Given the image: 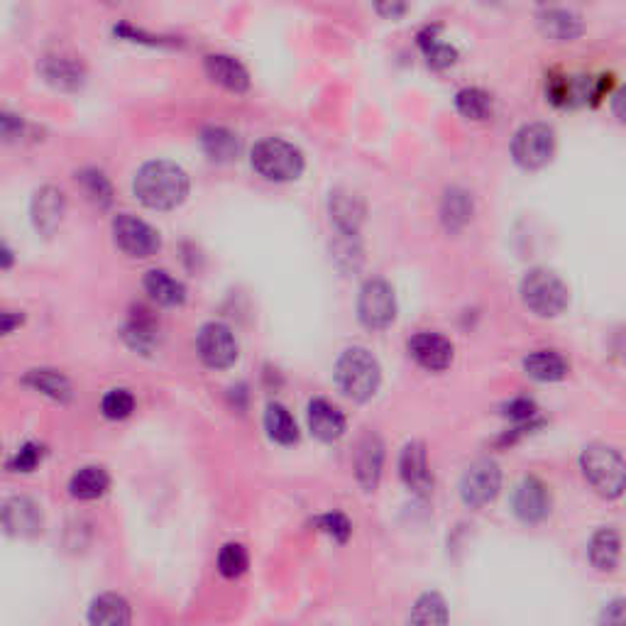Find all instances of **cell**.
Instances as JSON below:
<instances>
[{
	"mask_svg": "<svg viewBox=\"0 0 626 626\" xmlns=\"http://www.w3.org/2000/svg\"><path fill=\"white\" fill-rule=\"evenodd\" d=\"M189 174L169 159H152L135 172L133 191L137 201L155 211H169L189 196Z\"/></svg>",
	"mask_w": 626,
	"mask_h": 626,
	"instance_id": "obj_1",
	"label": "cell"
},
{
	"mask_svg": "<svg viewBox=\"0 0 626 626\" xmlns=\"http://www.w3.org/2000/svg\"><path fill=\"white\" fill-rule=\"evenodd\" d=\"M580 470L602 499H619L626 492V460L617 448L592 443L580 453Z\"/></svg>",
	"mask_w": 626,
	"mask_h": 626,
	"instance_id": "obj_2",
	"label": "cell"
},
{
	"mask_svg": "<svg viewBox=\"0 0 626 626\" xmlns=\"http://www.w3.org/2000/svg\"><path fill=\"white\" fill-rule=\"evenodd\" d=\"M519 294L524 306L538 318H556L568 309L570 289L560 274L548 267H534L521 277Z\"/></svg>",
	"mask_w": 626,
	"mask_h": 626,
	"instance_id": "obj_3",
	"label": "cell"
},
{
	"mask_svg": "<svg viewBox=\"0 0 626 626\" xmlns=\"http://www.w3.org/2000/svg\"><path fill=\"white\" fill-rule=\"evenodd\" d=\"M336 382L340 392L353 402H367L377 394L382 382V367L367 348H348L336 362Z\"/></svg>",
	"mask_w": 626,
	"mask_h": 626,
	"instance_id": "obj_4",
	"label": "cell"
},
{
	"mask_svg": "<svg viewBox=\"0 0 626 626\" xmlns=\"http://www.w3.org/2000/svg\"><path fill=\"white\" fill-rule=\"evenodd\" d=\"M250 162L255 172L269 181L299 179L304 172L301 150L294 142L282 140V137H265V140L255 142Z\"/></svg>",
	"mask_w": 626,
	"mask_h": 626,
	"instance_id": "obj_5",
	"label": "cell"
},
{
	"mask_svg": "<svg viewBox=\"0 0 626 626\" xmlns=\"http://www.w3.org/2000/svg\"><path fill=\"white\" fill-rule=\"evenodd\" d=\"M556 155V130L548 123H526L514 133L512 157L521 169L546 167Z\"/></svg>",
	"mask_w": 626,
	"mask_h": 626,
	"instance_id": "obj_6",
	"label": "cell"
},
{
	"mask_svg": "<svg viewBox=\"0 0 626 626\" xmlns=\"http://www.w3.org/2000/svg\"><path fill=\"white\" fill-rule=\"evenodd\" d=\"M358 318L370 331H384L397 318V294L382 277H372L362 284L358 296Z\"/></svg>",
	"mask_w": 626,
	"mask_h": 626,
	"instance_id": "obj_7",
	"label": "cell"
},
{
	"mask_svg": "<svg viewBox=\"0 0 626 626\" xmlns=\"http://www.w3.org/2000/svg\"><path fill=\"white\" fill-rule=\"evenodd\" d=\"M502 490V468L492 458L475 460L460 477V499L465 507L482 509L492 504Z\"/></svg>",
	"mask_w": 626,
	"mask_h": 626,
	"instance_id": "obj_8",
	"label": "cell"
},
{
	"mask_svg": "<svg viewBox=\"0 0 626 626\" xmlns=\"http://www.w3.org/2000/svg\"><path fill=\"white\" fill-rule=\"evenodd\" d=\"M113 240L120 250L135 260H147V257L157 255L162 247V238L150 223L142 218L133 216V213H118L111 223Z\"/></svg>",
	"mask_w": 626,
	"mask_h": 626,
	"instance_id": "obj_9",
	"label": "cell"
},
{
	"mask_svg": "<svg viewBox=\"0 0 626 626\" xmlns=\"http://www.w3.org/2000/svg\"><path fill=\"white\" fill-rule=\"evenodd\" d=\"M196 350H199L203 365L211 370H225L238 360V340L221 321L203 323L199 336H196Z\"/></svg>",
	"mask_w": 626,
	"mask_h": 626,
	"instance_id": "obj_10",
	"label": "cell"
},
{
	"mask_svg": "<svg viewBox=\"0 0 626 626\" xmlns=\"http://www.w3.org/2000/svg\"><path fill=\"white\" fill-rule=\"evenodd\" d=\"M384 468V443L377 433H365L360 438L353 453V470L355 480L362 487V492H375L380 487Z\"/></svg>",
	"mask_w": 626,
	"mask_h": 626,
	"instance_id": "obj_11",
	"label": "cell"
},
{
	"mask_svg": "<svg viewBox=\"0 0 626 626\" xmlns=\"http://www.w3.org/2000/svg\"><path fill=\"white\" fill-rule=\"evenodd\" d=\"M551 492L543 485L538 477H524V480L516 485L514 497H512V509L516 519L524 521V524L534 526L541 524L548 514H551Z\"/></svg>",
	"mask_w": 626,
	"mask_h": 626,
	"instance_id": "obj_12",
	"label": "cell"
},
{
	"mask_svg": "<svg viewBox=\"0 0 626 626\" xmlns=\"http://www.w3.org/2000/svg\"><path fill=\"white\" fill-rule=\"evenodd\" d=\"M409 355L416 360V365L424 367L428 372H443L448 370L453 362V343L441 333L433 331H419L416 336L409 338Z\"/></svg>",
	"mask_w": 626,
	"mask_h": 626,
	"instance_id": "obj_13",
	"label": "cell"
},
{
	"mask_svg": "<svg viewBox=\"0 0 626 626\" xmlns=\"http://www.w3.org/2000/svg\"><path fill=\"white\" fill-rule=\"evenodd\" d=\"M64 213H67V196H64V191L59 186H40L32 194L30 218L40 235H54V230L62 223Z\"/></svg>",
	"mask_w": 626,
	"mask_h": 626,
	"instance_id": "obj_14",
	"label": "cell"
},
{
	"mask_svg": "<svg viewBox=\"0 0 626 626\" xmlns=\"http://www.w3.org/2000/svg\"><path fill=\"white\" fill-rule=\"evenodd\" d=\"M399 475L411 492L426 497L433 492V472L428 465V450L421 441L406 443L399 455Z\"/></svg>",
	"mask_w": 626,
	"mask_h": 626,
	"instance_id": "obj_15",
	"label": "cell"
},
{
	"mask_svg": "<svg viewBox=\"0 0 626 626\" xmlns=\"http://www.w3.org/2000/svg\"><path fill=\"white\" fill-rule=\"evenodd\" d=\"M3 526L10 536L18 538H32L42 534V526H45L42 507L32 502L30 497H10L3 504Z\"/></svg>",
	"mask_w": 626,
	"mask_h": 626,
	"instance_id": "obj_16",
	"label": "cell"
},
{
	"mask_svg": "<svg viewBox=\"0 0 626 626\" xmlns=\"http://www.w3.org/2000/svg\"><path fill=\"white\" fill-rule=\"evenodd\" d=\"M40 74L59 91H79L86 81V69L71 54H47L40 59Z\"/></svg>",
	"mask_w": 626,
	"mask_h": 626,
	"instance_id": "obj_17",
	"label": "cell"
},
{
	"mask_svg": "<svg viewBox=\"0 0 626 626\" xmlns=\"http://www.w3.org/2000/svg\"><path fill=\"white\" fill-rule=\"evenodd\" d=\"M328 213H331V223L336 225L338 235H350L358 238L360 225L365 221V203L358 194L345 189H336L328 199Z\"/></svg>",
	"mask_w": 626,
	"mask_h": 626,
	"instance_id": "obj_18",
	"label": "cell"
},
{
	"mask_svg": "<svg viewBox=\"0 0 626 626\" xmlns=\"http://www.w3.org/2000/svg\"><path fill=\"white\" fill-rule=\"evenodd\" d=\"M306 416H309L311 433L323 443H333L338 441V438H343L345 426H348L343 411H340L336 404H331L328 399L321 397L311 399Z\"/></svg>",
	"mask_w": 626,
	"mask_h": 626,
	"instance_id": "obj_19",
	"label": "cell"
},
{
	"mask_svg": "<svg viewBox=\"0 0 626 626\" xmlns=\"http://www.w3.org/2000/svg\"><path fill=\"white\" fill-rule=\"evenodd\" d=\"M538 30L553 42H575L585 32V23L570 8H543L538 13Z\"/></svg>",
	"mask_w": 626,
	"mask_h": 626,
	"instance_id": "obj_20",
	"label": "cell"
},
{
	"mask_svg": "<svg viewBox=\"0 0 626 626\" xmlns=\"http://www.w3.org/2000/svg\"><path fill=\"white\" fill-rule=\"evenodd\" d=\"M203 69H206L208 79L216 81L223 89L235 93H245L250 89V74H247L245 64L230 57V54H208L203 59Z\"/></svg>",
	"mask_w": 626,
	"mask_h": 626,
	"instance_id": "obj_21",
	"label": "cell"
},
{
	"mask_svg": "<svg viewBox=\"0 0 626 626\" xmlns=\"http://www.w3.org/2000/svg\"><path fill=\"white\" fill-rule=\"evenodd\" d=\"M91 626H130L133 624V609L128 600L115 592H103L89 607Z\"/></svg>",
	"mask_w": 626,
	"mask_h": 626,
	"instance_id": "obj_22",
	"label": "cell"
},
{
	"mask_svg": "<svg viewBox=\"0 0 626 626\" xmlns=\"http://www.w3.org/2000/svg\"><path fill=\"white\" fill-rule=\"evenodd\" d=\"M475 213V201H472L470 191L460 189V186H450L441 199V223L448 233H460L472 221Z\"/></svg>",
	"mask_w": 626,
	"mask_h": 626,
	"instance_id": "obj_23",
	"label": "cell"
},
{
	"mask_svg": "<svg viewBox=\"0 0 626 626\" xmlns=\"http://www.w3.org/2000/svg\"><path fill=\"white\" fill-rule=\"evenodd\" d=\"M587 556H590L592 568L600 570V573H612L619 558H622V538L609 526L597 529L590 538V546H587Z\"/></svg>",
	"mask_w": 626,
	"mask_h": 626,
	"instance_id": "obj_24",
	"label": "cell"
},
{
	"mask_svg": "<svg viewBox=\"0 0 626 626\" xmlns=\"http://www.w3.org/2000/svg\"><path fill=\"white\" fill-rule=\"evenodd\" d=\"M524 372L536 382H560L568 377L570 365L556 350H534L524 358Z\"/></svg>",
	"mask_w": 626,
	"mask_h": 626,
	"instance_id": "obj_25",
	"label": "cell"
},
{
	"mask_svg": "<svg viewBox=\"0 0 626 626\" xmlns=\"http://www.w3.org/2000/svg\"><path fill=\"white\" fill-rule=\"evenodd\" d=\"M201 147L213 162H233L238 159L243 142H240L238 133L223 125H208L201 130Z\"/></svg>",
	"mask_w": 626,
	"mask_h": 626,
	"instance_id": "obj_26",
	"label": "cell"
},
{
	"mask_svg": "<svg viewBox=\"0 0 626 626\" xmlns=\"http://www.w3.org/2000/svg\"><path fill=\"white\" fill-rule=\"evenodd\" d=\"M23 382L27 387H32L35 392H42L45 397L54 399V402L67 404L74 397V389H71V382L67 380V375L57 370H49V367H37V370H30L23 377Z\"/></svg>",
	"mask_w": 626,
	"mask_h": 626,
	"instance_id": "obj_27",
	"label": "cell"
},
{
	"mask_svg": "<svg viewBox=\"0 0 626 626\" xmlns=\"http://www.w3.org/2000/svg\"><path fill=\"white\" fill-rule=\"evenodd\" d=\"M145 291L162 306H179L186 301V287L167 269H150L142 279Z\"/></svg>",
	"mask_w": 626,
	"mask_h": 626,
	"instance_id": "obj_28",
	"label": "cell"
},
{
	"mask_svg": "<svg viewBox=\"0 0 626 626\" xmlns=\"http://www.w3.org/2000/svg\"><path fill=\"white\" fill-rule=\"evenodd\" d=\"M111 487V477L103 468H96V465H89V468H81L71 475L69 480V494L74 499H84V502H91V499L103 497Z\"/></svg>",
	"mask_w": 626,
	"mask_h": 626,
	"instance_id": "obj_29",
	"label": "cell"
},
{
	"mask_svg": "<svg viewBox=\"0 0 626 626\" xmlns=\"http://www.w3.org/2000/svg\"><path fill=\"white\" fill-rule=\"evenodd\" d=\"M448 604L438 592H424L414 602L409 614V626H448Z\"/></svg>",
	"mask_w": 626,
	"mask_h": 626,
	"instance_id": "obj_30",
	"label": "cell"
},
{
	"mask_svg": "<svg viewBox=\"0 0 626 626\" xmlns=\"http://www.w3.org/2000/svg\"><path fill=\"white\" fill-rule=\"evenodd\" d=\"M265 428L272 441H277L279 446H294L299 441V426H296L294 416L289 414L287 406L272 402L267 404L265 411Z\"/></svg>",
	"mask_w": 626,
	"mask_h": 626,
	"instance_id": "obj_31",
	"label": "cell"
},
{
	"mask_svg": "<svg viewBox=\"0 0 626 626\" xmlns=\"http://www.w3.org/2000/svg\"><path fill=\"white\" fill-rule=\"evenodd\" d=\"M123 338L137 353H150L157 343V321L147 311L133 313L123 328Z\"/></svg>",
	"mask_w": 626,
	"mask_h": 626,
	"instance_id": "obj_32",
	"label": "cell"
},
{
	"mask_svg": "<svg viewBox=\"0 0 626 626\" xmlns=\"http://www.w3.org/2000/svg\"><path fill=\"white\" fill-rule=\"evenodd\" d=\"M441 32V25H428L419 32V47L424 49L428 64L433 69H448L453 67L455 59H458V52H455L453 45H446V42L438 37Z\"/></svg>",
	"mask_w": 626,
	"mask_h": 626,
	"instance_id": "obj_33",
	"label": "cell"
},
{
	"mask_svg": "<svg viewBox=\"0 0 626 626\" xmlns=\"http://www.w3.org/2000/svg\"><path fill=\"white\" fill-rule=\"evenodd\" d=\"M455 111L468 120H487L492 115V96L480 86H465L455 93Z\"/></svg>",
	"mask_w": 626,
	"mask_h": 626,
	"instance_id": "obj_34",
	"label": "cell"
},
{
	"mask_svg": "<svg viewBox=\"0 0 626 626\" xmlns=\"http://www.w3.org/2000/svg\"><path fill=\"white\" fill-rule=\"evenodd\" d=\"M76 184L84 189L86 199L96 203V206L108 208L113 203V186L101 169L96 167L81 169V172H76Z\"/></svg>",
	"mask_w": 626,
	"mask_h": 626,
	"instance_id": "obj_35",
	"label": "cell"
},
{
	"mask_svg": "<svg viewBox=\"0 0 626 626\" xmlns=\"http://www.w3.org/2000/svg\"><path fill=\"white\" fill-rule=\"evenodd\" d=\"M247 565H250V556H247V548L243 543H225L218 553V573L223 578H240L245 573Z\"/></svg>",
	"mask_w": 626,
	"mask_h": 626,
	"instance_id": "obj_36",
	"label": "cell"
},
{
	"mask_svg": "<svg viewBox=\"0 0 626 626\" xmlns=\"http://www.w3.org/2000/svg\"><path fill=\"white\" fill-rule=\"evenodd\" d=\"M101 411L106 419H113V421L128 419V416L135 411L133 392H130V389H111V392L103 397Z\"/></svg>",
	"mask_w": 626,
	"mask_h": 626,
	"instance_id": "obj_37",
	"label": "cell"
},
{
	"mask_svg": "<svg viewBox=\"0 0 626 626\" xmlns=\"http://www.w3.org/2000/svg\"><path fill=\"white\" fill-rule=\"evenodd\" d=\"M313 526H316L318 531H323L326 536H331L333 541H338V543H345L350 538V534H353V524H350L348 516L340 512L321 514L318 519H313Z\"/></svg>",
	"mask_w": 626,
	"mask_h": 626,
	"instance_id": "obj_38",
	"label": "cell"
},
{
	"mask_svg": "<svg viewBox=\"0 0 626 626\" xmlns=\"http://www.w3.org/2000/svg\"><path fill=\"white\" fill-rule=\"evenodd\" d=\"M45 458V448L40 443H25L23 448L15 450L13 458L8 460L10 472H32Z\"/></svg>",
	"mask_w": 626,
	"mask_h": 626,
	"instance_id": "obj_39",
	"label": "cell"
},
{
	"mask_svg": "<svg viewBox=\"0 0 626 626\" xmlns=\"http://www.w3.org/2000/svg\"><path fill=\"white\" fill-rule=\"evenodd\" d=\"M502 414L507 416L509 421H514L516 426L534 424L536 416H538V406H536L534 399L516 397V399H512V402H507L502 406Z\"/></svg>",
	"mask_w": 626,
	"mask_h": 626,
	"instance_id": "obj_40",
	"label": "cell"
},
{
	"mask_svg": "<svg viewBox=\"0 0 626 626\" xmlns=\"http://www.w3.org/2000/svg\"><path fill=\"white\" fill-rule=\"evenodd\" d=\"M597 626H626V597L604 604Z\"/></svg>",
	"mask_w": 626,
	"mask_h": 626,
	"instance_id": "obj_41",
	"label": "cell"
},
{
	"mask_svg": "<svg viewBox=\"0 0 626 626\" xmlns=\"http://www.w3.org/2000/svg\"><path fill=\"white\" fill-rule=\"evenodd\" d=\"M0 135H3L5 142H13L23 135V120L13 113H3L0 115Z\"/></svg>",
	"mask_w": 626,
	"mask_h": 626,
	"instance_id": "obj_42",
	"label": "cell"
},
{
	"mask_svg": "<svg viewBox=\"0 0 626 626\" xmlns=\"http://www.w3.org/2000/svg\"><path fill=\"white\" fill-rule=\"evenodd\" d=\"M609 108H612L614 118H617L619 123L626 125V84L619 86V89L612 93V101H609Z\"/></svg>",
	"mask_w": 626,
	"mask_h": 626,
	"instance_id": "obj_43",
	"label": "cell"
},
{
	"mask_svg": "<svg viewBox=\"0 0 626 626\" xmlns=\"http://www.w3.org/2000/svg\"><path fill=\"white\" fill-rule=\"evenodd\" d=\"M0 321H3V333L8 336V333H13L25 321V316L18 311H3L0 313Z\"/></svg>",
	"mask_w": 626,
	"mask_h": 626,
	"instance_id": "obj_44",
	"label": "cell"
},
{
	"mask_svg": "<svg viewBox=\"0 0 626 626\" xmlns=\"http://www.w3.org/2000/svg\"><path fill=\"white\" fill-rule=\"evenodd\" d=\"M375 10L380 15H384V18H402V15L406 13V5L404 3H380V5H375Z\"/></svg>",
	"mask_w": 626,
	"mask_h": 626,
	"instance_id": "obj_45",
	"label": "cell"
},
{
	"mask_svg": "<svg viewBox=\"0 0 626 626\" xmlns=\"http://www.w3.org/2000/svg\"><path fill=\"white\" fill-rule=\"evenodd\" d=\"M0 257H3V262H0V267H3V269L13 267V250H10L8 243L0 245Z\"/></svg>",
	"mask_w": 626,
	"mask_h": 626,
	"instance_id": "obj_46",
	"label": "cell"
}]
</instances>
